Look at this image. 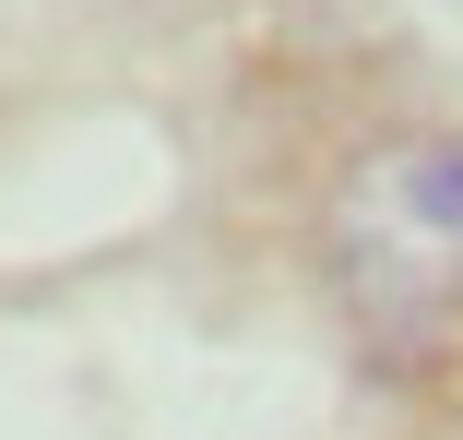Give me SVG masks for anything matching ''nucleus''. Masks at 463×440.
<instances>
[{"label": "nucleus", "instance_id": "1", "mask_svg": "<svg viewBox=\"0 0 463 440\" xmlns=\"http://www.w3.org/2000/svg\"><path fill=\"white\" fill-rule=\"evenodd\" d=\"M321 286L368 358H416L463 321V131H381L321 203Z\"/></svg>", "mask_w": 463, "mask_h": 440}]
</instances>
